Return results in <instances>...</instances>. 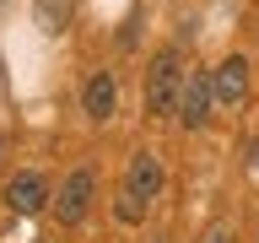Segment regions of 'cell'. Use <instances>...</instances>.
<instances>
[{
    "mask_svg": "<svg viewBox=\"0 0 259 243\" xmlns=\"http://www.w3.org/2000/svg\"><path fill=\"white\" fill-rule=\"evenodd\" d=\"M210 97L227 103V108L248 97V60H243V54H227V60L210 70Z\"/></svg>",
    "mask_w": 259,
    "mask_h": 243,
    "instance_id": "cell-5",
    "label": "cell"
},
{
    "mask_svg": "<svg viewBox=\"0 0 259 243\" xmlns=\"http://www.w3.org/2000/svg\"><path fill=\"white\" fill-rule=\"evenodd\" d=\"M113 103H119V87H113V76H108V70H97V76L81 87V108L92 113V119H108V113H113Z\"/></svg>",
    "mask_w": 259,
    "mask_h": 243,
    "instance_id": "cell-7",
    "label": "cell"
},
{
    "mask_svg": "<svg viewBox=\"0 0 259 243\" xmlns=\"http://www.w3.org/2000/svg\"><path fill=\"white\" fill-rule=\"evenodd\" d=\"M162 194V162L151 157V151H135L124 168V200H135V206H146V200H157Z\"/></svg>",
    "mask_w": 259,
    "mask_h": 243,
    "instance_id": "cell-4",
    "label": "cell"
},
{
    "mask_svg": "<svg viewBox=\"0 0 259 243\" xmlns=\"http://www.w3.org/2000/svg\"><path fill=\"white\" fill-rule=\"evenodd\" d=\"M6 200H11V211L16 216H32V211L49 200V184H44V173H16L11 184H6Z\"/></svg>",
    "mask_w": 259,
    "mask_h": 243,
    "instance_id": "cell-6",
    "label": "cell"
},
{
    "mask_svg": "<svg viewBox=\"0 0 259 243\" xmlns=\"http://www.w3.org/2000/svg\"><path fill=\"white\" fill-rule=\"evenodd\" d=\"M178 87H184V54H178V49H162L157 60H151V70H146V108L151 113H173Z\"/></svg>",
    "mask_w": 259,
    "mask_h": 243,
    "instance_id": "cell-1",
    "label": "cell"
},
{
    "mask_svg": "<svg viewBox=\"0 0 259 243\" xmlns=\"http://www.w3.org/2000/svg\"><path fill=\"white\" fill-rule=\"evenodd\" d=\"M32 16H38V27H44L49 38H60V32L76 22V0H38Z\"/></svg>",
    "mask_w": 259,
    "mask_h": 243,
    "instance_id": "cell-8",
    "label": "cell"
},
{
    "mask_svg": "<svg viewBox=\"0 0 259 243\" xmlns=\"http://www.w3.org/2000/svg\"><path fill=\"white\" fill-rule=\"evenodd\" d=\"M92 194H97V178L92 168H76V173L60 184V194H54V216H60L65 227H76L87 222V211H92Z\"/></svg>",
    "mask_w": 259,
    "mask_h": 243,
    "instance_id": "cell-2",
    "label": "cell"
},
{
    "mask_svg": "<svg viewBox=\"0 0 259 243\" xmlns=\"http://www.w3.org/2000/svg\"><path fill=\"white\" fill-rule=\"evenodd\" d=\"M210 103H216V97H210V70H189L184 87H178V103H173V108L184 113V125L200 130V125L210 119Z\"/></svg>",
    "mask_w": 259,
    "mask_h": 243,
    "instance_id": "cell-3",
    "label": "cell"
}]
</instances>
